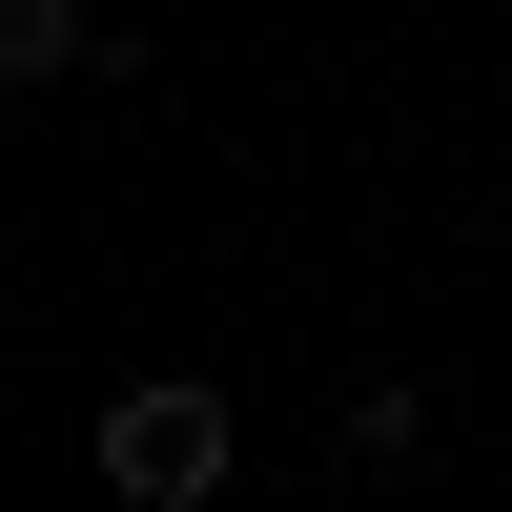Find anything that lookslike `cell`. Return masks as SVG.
Masks as SVG:
<instances>
[{
    "label": "cell",
    "mask_w": 512,
    "mask_h": 512,
    "mask_svg": "<svg viewBox=\"0 0 512 512\" xmlns=\"http://www.w3.org/2000/svg\"><path fill=\"white\" fill-rule=\"evenodd\" d=\"M82 451H103L123 512H205V492L246 472V410L205 390V369H144V390H103V431H82Z\"/></svg>",
    "instance_id": "cell-1"
},
{
    "label": "cell",
    "mask_w": 512,
    "mask_h": 512,
    "mask_svg": "<svg viewBox=\"0 0 512 512\" xmlns=\"http://www.w3.org/2000/svg\"><path fill=\"white\" fill-rule=\"evenodd\" d=\"M123 41L82 21V0H0V103H41V82H103Z\"/></svg>",
    "instance_id": "cell-2"
},
{
    "label": "cell",
    "mask_w": 512,
    "mask_h": 512,
    "mask_svg": "<svg viewBox=\"0 0 512 512\" xmlns=\"http://www.w3.org/2000/svg\"><path fill=\"white\" fill-rule=\"evenodd\" d=\"M431 451V390H349V472H410Z\"/></svg>",
    "instance_id": "cell-3"
}]
</instances>
